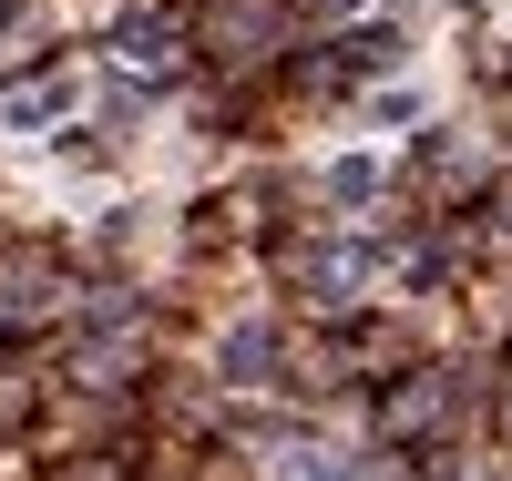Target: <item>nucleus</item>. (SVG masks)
<instances>
[{"instance_id":"nucleus-1","label":"nucleus","mask_w":512,"mask_h":481,"mask_svg":"<svg viewBox=\"0 0 512 481\" xmlns=\"http://www.w3.org/2000/svg\"><path fill=\"white\" fill-rule=\"evenodd\" d=\"M123 62H134V72H164V62H175V21H123Z\"/></svg>"},{"instance_id":"nucleus-2","label":"nucleus","mask_w":512,"mask_h":481,"mask_svg":"<svg viewBox=\"0 0 512 481\" xmlns=\"http://www.w3.org/2000/svg\"><path fill=\"white\" fill-rule=\"evenodd\" d=\"M431 410H441V379H410L400 400H390V430H420V420H431Z\"/></svg>"}]
</instances>
